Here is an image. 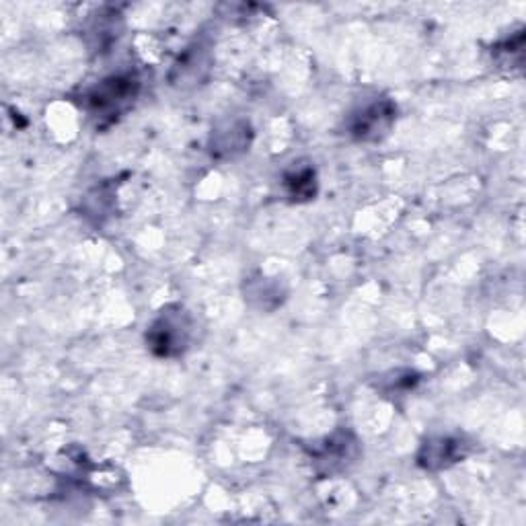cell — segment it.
<instances>
[{
	"label": "cell",
	"mask_w": 526,
	"mask_h": 526,
	"mask_svg": "<svg viewBox=\"0 0 526 526\" xmlns=\"http://www.w3.org/2000/svg\"><path fill=\"white\" fill-rule=\"evenodd\" d=\"M140 93V79L134 72H118L99 81L83 93V109L97 126L114 124L134 105Z\"/></svg>",
	"instance_id": "obj_1"
},
{
	"label": "cell",
	"mask_w": 526,
	"mask_h": 526,
	"mask_svg": "<svg viewBox=\"0 0 526 526\" xmlns=\"http://www.w3.org/2000/svg\"><path fill=\"white\" fill-rule=\"evenodd\" d=\"M194 319L179 305L167 307L146 331V344L159 358H177L190 348Z\"/></svg>",
	"instance_id": "obj_2"
},
{
	"label": "cell",
	"mask_w": 526,
	"mask_h": 526,
	"mask_svg": "<svg viewBox=\"0 0 526 526\" xmlns=\"http://www.w3.org/2000/svg\"><path fill=\"white\" fill-rule=\"evenodd\" d=\"M395 120L397 105L387 97H377L352 111L346 130L358 142H379L391 134Z\"/></svg>",
	"instance_id": "obj_3"
},
{
	"label": "cell",
	"mask_w": 526,
	"mask_h": 526,
	"mask_svg": "<svg viewBox=\"0 0 526 526\" xmlns=\"http://www.w3.org/2000/svg\"><path fill=\"white\" fill-rule=\"evenodd\" d=\"M249 144H251L249 124L245 120H235L222 124L212 132L210 153L214 159L229 161L243 155L245 150H249Z\"/></svg>",
	"instance_id": "obj_4"
},
{
	"label": "cell",
	"mask_w": 526,
	"mask_h": 526,
	"mask_svg": "<svg viewBox=\"0 0 526 526\" xmlns=\"http://www.w3.org/2000/svg\"><path fill=\"white\" fill-rule=\"evenodd\" d=\"M465 442L461 438L438 436L430 438L418 455V463L428 471H440L459 463L465 457Z\"/></svg>",
	"instance_id": "obj_5"
},
{
	"label": "cell",
	"mask_w": 526,
	"mask_h": 526,
	"mask_svg": "<svg viewBox=\"0 0 526 526\" xmlns=\"http://www.w3.org/2000/svg\"><path fill=\"white\" fill-rule=\"evenodd\" d=\"M210 58H208V50H204L202 46H194V48H187V52L179 58V62L173 68L171 74V83L177 87H185V85H196L198 81L204 79V74L208 72Z\"/></svg>",
	"instance_id": "obj_6"
},
{
	"label": "cell",
	"mask_w": 526,
	"mask_h": 526,
	"mask_svg": "<svg viewBox=\"0 0 526 526\" xmlns=\"http://www.w3.org/2000/svg\"><path fill=\"white\" fill-rule=\"evenodd\" d=\"M356 455V442L350 434H335L325 440V444L317 450L315 461L325 465V471H337L344 469L350 459Z\"/></svg>",
	"instance_id": "obj_7"
},
{
	"label": "cell",
	"mask_w": 526,
	"mask_h": 526,
	"mask_svg": "<svg viewBox=\"0 0 526 526\" xmlns=\"http://www.w3.org/2000/svg\"><path fill=\"white\" fill-rule=\"evenodd\" d=\"M284 187L292 202H309L317 196V173L309 163H294L284 173Z\"/></svg>",
	"instance_id": "obj_8"
},
{
	"label": "cell",
	"mask_w": 526,
	"mask_h": 526,
	"mask_svg": "<svg viewBox=\"0 0 526 526\" xmlns=\"http://www.w3.org/2000/svg\"><path fill=\"white\" fill-rule=\"evenodd\" d=\"M118 13H99L93 21H91V25H89V31L87 33H91L93 37H97V46L99 48H105L107 44H111V42H114L116 40V35H118V25H116V21H118Z\"/></svg>",
	"instance_id": "obj_9"
}]
</instances>
